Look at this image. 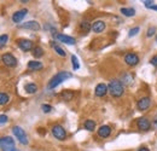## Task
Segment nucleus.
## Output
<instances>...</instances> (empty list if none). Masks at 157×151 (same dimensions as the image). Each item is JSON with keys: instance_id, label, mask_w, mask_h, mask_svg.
Wrapping results in <instances>:
<instances>
[{"instance_id": "obj_20", "label": "nucleus", "mask_w": 157, "mask_h": 151, "mask_svg": "<svg viewBox=\"0 0 157 151\" xmlns=\"http://www.w3.org/2000/svg\"><path fill=\"white\" fill-rule=\"evenodd\" d=\"M24 90H25L27 93L33 95V93H36V92H38V86H36L35 83H27V85L24 86Z\"/></svg>"}, {"instance_id": "obj_4", "label": "nucleus", "mask_w": 157, "mask_h": 151, "mask_svg": "<svg viewBox=\"0 0 157 151\" xmlns=\"http://www.w3.org/2000/svg\"><path fill=\"white\" fill-rule=\"evenodd\" d=\"M12 133H13V135L16 137V139L20 141L22 145H28V143H29L28 137H27V134H25L24 130L22 127H20V126L12 127Z\"/></svg>"}, {"instance_id": "obj_12", "label": "nucleus", "mask_w": 157, "mask_h": 151, "mask_svg": "<svg viewBox=\"0 0 157 151\" xmlns=\"http://www.w3.org/2000/svg\"><path fill=\"white\" fill-rule=\"evenodd\" d=\"M21 28H24V29H30V30H35L38 32L40 30V24L36 21H29V22H25L23 24H21Z\"/></svg>"}, {"instance_id": "obj_26", "label": "nucleus", "mask_w": 157, "mask_h": 151, "mask_svg": "<svg viewBox=\"0 0 157 151\" xmlns=\"http://www.w3.org/2000/svg\"><path fill=\"white\" fill-rule=\"evenodd\" d=\"M71 64H73V68H74V70H78V68H80V63H78V57L75 56V55H73V56H71Z\"/></svg>"}, {"instance_id": "obj_8", "label": "nucleus", "mask_w": 157, "mask_h": 151, "mask_svg": "<svg viewBox=\"0 0 157 151\" xmlns=\"http://www.w3.org/2000/svg\"><path fill=\"white\" fill-rule=\"evenodd\" d=\"M123 59H124L126 64H127V65H129V67H134V65H137L138 63H139V57H138V55L132 53V52L127 53Z\"/></svg>"}, {"instance_id": "obj_27", "label": "nucleus", "mask_w": 157, "mask_h": 151, "mask_svg": "<svg viewBox=\"0 0 157 151\" xmlns=\"http://www.w3.org/2000/svg\"><path fill=\"white\" fill-rule=\"evenodd\" d=\"M9 99H10V97H9V95H6V93H1L0 95V104L1 105H5L7 102H9Z\"/></svg>"}, {"instance_id": "obj_15", "label": "nucleus", "mask_w": 157, "mask_h": 151, "mask_svg": "<svg viewBox=\"0 0 157 151\" xmlns=\"http://www.w3.org/2000/svg\"><path fill=\"white\" fill-rule=\"evenodd\" d=\"M110 133H111V128L109 126H106V125L100 126L98 128V135L100 138H108L110 135Z\"/></svg>"}, {"instance_id": "obj_23", "label": "nucleus", "mask_w": 157, "mask_h": 151, "mask_svg": "<svg viewBox=\"0 0 157 151\" xmlns=\"http://www.w3.org/2000/svg\"><path fill=\"white\" fill-rule=\"evenodd\" d=\"M85 128L87 131H94L96 128V122L93 120H86L85 121Z\"/></svg>"}, {"instance_id": "obj_21", "label": "nucleus", "mask_w": 157, "mask_h": 151, "mask_svg": "<svg viewBox=\"0 0 157 151\" xmlns=\"http://www.w3.org/2000/svg\"><path fill=\"white\" fill-rule=\"evenodd\" d=\"M80 29L82 30V33H88L90 30H92V25L90 24L88 21H82L80 23Z\"/></svg>"}, {"instance_id": "obj_7", "label": "nucleus", "mask_w": 157, "mask_h": 151, "mask_svg": "<svg viewBox=\"0 0 157 151\" xmlns=\"http://www.w3.org/2000/svg\"><path fill=\"white\" fill-rule=\"evenodd\" d=\"M150 105H151V99H150L149 97H143V98H140L137 103L138 110H140V111L147 110V109L150 108Z\"/></svg>"}, {"instance_id": "obj_30", "label": "nucleus", "mask_w": 157, "mask_h": 151, "mask_svg": "<svg viewBox=\"0 0 157 151\" xmlns=\"http://www.w3.org/2000/svg\"><path fill=\"white\" fill-rule=\"evenodd\" d=\"M41 110H42L44 113H50V111L52 110V106H51L50 104H42V105H41Z\"/></svg>"}, {"instance_id": "obj_24", "label": "nucleus", "mask_w": 157, "mask_h": 151, "mask_svg": "<svg viewBox=\"0 0 157 151\" xmlns=\"http://www.w3.org/2000/svg\"><path fill=\"white\" fill-rule=\"evenodd\" d=\"M51 45H52V47H53V48H55V51H56V52H57V53H58L59 56H62V57H65V55H67V53H65V51H64V50H63V48H62V47H59L58 45H56V44H53V42H52V44H51Z\"/></svg>"}, {"instance_id": "obj_25", "label": "nucleus", "mask_w": 157, "mask_h": 151, "mask_svg": "<svg viewBox=\"0 0 157 151\" xmlns=\"http://www.w3.org/2000/svg\"><path fill=\"white\" fill-rule=\"evenodd\" d=\"M33 56L35 57V58L42 57L44 56V50H42L41 47H35V48L33 50Z\"/></svg>"}, {"instance_id": "obj_17", "label": "nucleus", "mask_w": 157, "mask_h": 151, "mask_svg": "<svg viewBox=\"0 0 157 151\" xmlns=\"http://www.w3.org/2000/svg\"><path fill=\"white\" fill-rule=\"evenodd\" d=\"M42 63L39 62V60H30L29 63H28V69L29 70H41L42 69Z\"/></svg>"}, {"instance_id": "obj_32", "label": "nucleus", "mask_w": 157, "mask_h": 151, "mask_svg": "<svg viewBox=\"0 0 157 151\" xmlns=\"http://www.w3.org/2000/svg\"><path fill=\"white\" fill-rule=\"evenodd\" d=\"M5 122H7V116H6L5 114H1V115H0V123L4 125Z\"/></svg>"}, {"instance_id": "obj_29", "label": "nucleus", "mask_w": 157, "mask_h": 151, "mask_svg": "<svg viewBox=\"0 0 157 151\" xmlns=\"http://www.w3.org/2000/svg\"><path fill=\"white\" fill-rule=\"evenodd\" d=\"M7 40H9V37H7L6 34H2V35L0 37V46H1V47H4V46H5V44L7 42Z\"/></svg>"}, {"instance_id": "obj_39", "label": "nucleus", "mask_w": 157, "mask_h": 151, "mask_svg": "<svg viewBox=\"0 0 157 151\" xmlns=\"http://www.w3.org/2000/svg\"><path fill=\"white\" fill-rule=\"evenodd\" d=\"M16 151H20V150H16Z\"/></svg>"}, {"instance_id": "obj_6", "label": "nucleus", "mask_w": 157, "mask_h": 151, "mask_svg": "<svg viewBox=\"0 0 157 151\" xmlns=\"http://www.w3.org/2000/svg\"><path fill=\"white\" fill-rule=\"evenodd\" d=\"M1 60H2V63H4L6 67H10V68H13V67L17 65V59H16V57L13 56V55H11V53H5V55H2Z\"/></svg>"}, {"instance_id": "obj_31", "label": "nucleus", "mask_w": 157, "mask_h": 151, "mask_svg": "<svg viewBox=\"0 0 157 151\" xmlns=\"http://www.w3.org/2000/svg\"><path fill=\"white\" fill-rule=\"evenodd\" d=\"M155 32H156V29H155V28H149V30H147V33H146L147 38H151L152 35H155Z\"/></svg>"}, {"instance_id": "obj_11", "label": "nucleus", "mask_w": 157, "mask_h": 151, "mask_svg": "<svg viewBox=\"0 0 157 151\" xmlns=\"http://www.w3.org/2000/svg\"><path fill=\"white\" fill-rule=\"evenodd\" d=\"M55 37H56V39H57L58 41L63 42V44H67V45H75V44H76L75 39L71 38V37H69V35H64V34H56Z\"/></svg>"}, {"instance_id": "obj_34", "label": "nucleus", "mask_w": 157, "mask_h": 151, "mask_svg": "<svg viewBox=\"0 0 157 151\" xmlns=\"http://www.w3.org/2000/svg\"><path fill=\"white\" fill-rule=\"evenodd\" d=\"M143 2H144V5H145L146 7H151V6L154 5V4H152L154 1H150V0H145V1H143Z\"/></svg>"}, {"instance_id": "obj_1", "label": "nucleus", "mask_w": 157, "mask_h": 151, "mask_svg": "<svg viewBox=\"0 0 157 151\" xmlns=\"http://www.w3.org/2000/svg\"><path fill=\"white\" fill-rule=\"evenodd\" d=\"M71 77H73V74L69 73V72H65V70L59 72V73H57L56 75L48 81V83H47V90H48V91L55 90L58 85H60L62 82H64V81L68 80V79H71Z\"/></svg>"}, {"instance_id": "obj_35", "label": "nucleus", "mask_w": 157, "mask_h": 151, "mask_svg": "<svg viewBox=\"0 0 157 151\" xmlns=\"http://www.w3.org/2000/svg\"><path fill=\"white\" fill-rule=\"evenodd\" d=\"M151 126H154L155 128H156V127H157V116H156V117H155V118H154V123H152Z\"/></svg>"}, {"instance_id": "obj_28", "label": "nucleus", "mask_w": 157, "mask_h": 151, "mask_svg": "<svg viewBox=\"0 0 157 151\" xmlns=\"http://www.w3.org/2000/svg\"><path fill=\"white\" fill-rule=\"evenodd\" d=\"M139 30H140V28H139V27H134V28H132V29L129 30V33H128V37H129V38L136 37L138 33H139Z\"/></svg>"}, {"instance_id": "obj_38", "label": "nucleus", "mask_w": 157, "mask_h": 151, "mask_svg": "<svg viewBox=\"0 0 157 151\" xmlns=\"http://www.w3.org/2000/svg\"><path fill=\"white\" fill-rule=\"evenodd\" d=\"M156 41H157V37H156Z\"/></svg>"}, {"instance_id": "obj_3", "label": "nucleus", "mask_w": 157, "mask_h": 151, "mask_svg": "<svg viewBox=\"0 0 157 151\" xmlns=\"http://www.w3.org/2000/svg\"><path fill=\"white\" fill-rule=\"evenodd\" d=\"M0 146L2 151H16L15 148V140L13 138L6 135V137H1L0 139Z\"/></svg>"}, {"instance_id": "obj_14", "label": "nucleus", "mask_w": 157, "mask_h": 151, "mask_svg": "<svg viewBox=\"0 0 157 151\" xmlns=\"http://www.w3.org/2000/svg\"><path fill=\"white\" fill-rule=\"evenodd\" d=\"M27 14H28V10L27 9H23V10H20V11H17V12H15L13 15H12V21L15 22V23H21L23 18L27 16Z\"/></svg>"}, {"instance_id": "obj_9", "label": "nucleus", "mask_w": 157, "mask_h": 151, "mask_svg": "<svg viewBox=\"0 0 157 151\" xmlns=\"http://www.w3.org/2000/svg\"><path fill=\"white\" fill-rule=\"evenodd\" d=\"M137 126L141 131H149L151 127V123L146 117H139L137 120Z\"/></svg>"}, {"instance_id": "obj_2", "label": "nucleus", "mask_w": 157, "mask_h": 151, "mask_svg": "<svg viewBox=\"0 0 157 151\" xmlns=\"http://www.w3.org/2000/svg\"><path fill=\"white\" fill-rule=\"evenodd\" d=\"M108 88H109V92L110 95L115 98H120L121 95L124 93V86L122 83L121 80H117V79H114L109 82L108 85Z\"/></svg>"}, {"instance_id": "obj_18", "label": "nucleus", "mask_w": 157, "mask_h": 151, "mask_svg": "<svg viewBox=\"0 0 157 151\" xmlns=\"http://www.w3.org/2000/svg\"><path fill=\"white\" fill-rule=\"evenodd\" d=\"M60 97H62L63 100L69 102V100H71V99L74 98V92L70 91V90H64V91L60 93Z\"/></svg>"}, {"instance_id": "obj_33", "label": "nucleus", "mask_w": 157, "mask_h": 151, "mask_svg": "<svg viewBox=\"0 0 157 151\" xmlns=\"http://www.w3.org/2000/svg\"><path fill=\"white\" fill-rule=\"evenodd\" d=\"M150 63L154 65V67H157V55L156 56H154L151 58V60H150Z\"/></svg>"}, {"instance_id": "obj_19", "label": "nucleus", "mask_w": 157, "mask_h": 151, "mask_svg": "<svg viewBox=\"0 0 157 151\" xmlns=\"http://www.w3.org/2000/svg\"><path fill=\"white\" fill-rule=\"evenodd\" d=\"M120 12H121L123 16H126V17H132V16L136 15V10H134V9H131V7H122V9L120 10Z\"/></svg>"}, {"instance_id": "obj_37", "label": "nucleus", "mask_w": 157, "mask_h": 151, "mask_svg": "<svg viewBox=\"0 0 157 151\" xmlns=\"http://www.w3.org/2000/svg\"><path fill=\"white\" fill-rule=\"evenodd\" d=\"M150 9H151V10H155V11H157V5H152Z\"/></svg>"}, {"instance_id": "obj_22", "label": "nucleus", "mask_w": 157, "mask_h": 151, "mask_svg": "<svg viewBox=\"0 0 157 151\" xmlns=\"http://www.w3.org/2000/svg\"><path fill=\"white\" fill-rule=\"evenodd\" d=\"M121 80H122L123 85H131L133 82V76L131 75V74H128V73H124L121 76Z\"/></svg>"}, {"instance_id": "obj_16", "label": "nucleus", "mask_w": 157, "mask_h": 151, "mask_svg": "<svg viewBox=\"0 0 157 151\" xmlns=\"http://www.w3.org/2000/svg\"><path fill=\"white\" fill-rule=\"evenodd\" d=\"M104 29H105V23L103 21H96L92 24V30L94 33H101Z\"/></svg>"}, {"instance_id": "obj_10", "label": "nucleus", "mask_w": 157, "mask_h": 151, "mask_svg": "<svg viewBox=\"0 0 157 151\" xmlns=\"http://www.w3.org/2000/svg\"><path fill=\"white\" fill-rule=\"evenodd\" d=\"M18 47L22 51L28 52L33 48V41L28 40V39H21V40H18Z\"/></svg>"}, {"instance_id": "obj_13", "label": "nucleus", "mask_w": 157, "mask_h": 151, "mask_svg": "<svg viewBox=\"0 0 157 151\" xmlns=\"http://www.w3.org/2000/svg\"><path fill=\"white\" fill-rule=\"evenodd\" d=\"M108 91H109V88H108V85H105V83H98L97 86H96V90H94V93L97 97H104V95L108 93Z\"/></svg>"}, {"instance_id": "obj_36", "label": "nucleus", "mask_w": 157, "mask_h": 151, "mask_svg": "<svg viewBox=\"0 0 157 151\" xmlns=\"http://www.w3.org/2000/svg\"><path fill=\"white\" fill-rule=\"evenodd\" d=\"M137 151H150V150H149L147 148H140V149H139V150H137Z\"/></svg>"}, {"instance_id": "obj_5", "label": "nucleus", "mask_w": 157, "mask_h": 151, "mask_svg": "<svg viewBox=\"0 0 157 151\" xmlns=\"http://www.w3.org/2000/svg\"><path fill=\"white\" fill-rule=\"evenodd\" d=\"M52 134L58 140H64L67 138V132H65V130L60 125H55L52 127Z\"/></svg>"}]
</instances>
